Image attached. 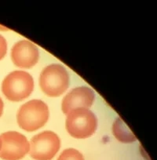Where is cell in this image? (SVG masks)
<instances>
[{"instance_id":"6da1fadb","label":"cell","mask_w":157,"mask_h":160,"mask_svg":"<svg viewBox=\"0 0 157 160\" xmlns=\"http://www.w3.org/2000/svg\"><path fill=\"white\" fill-rule=\"evenodd\" d=\"M49 119V108L41 100H32L21 105L17 114L19 127L27 132L42 128Z\"/></svg>"},{"instance_id":"9c48e42d","label":"cell","mask_w":157,"mask_h":160,"mask_svg":"<svg viewBox=\"0 0 157 160\" xmlns=\"http://www.w3.org/2000/svg\"><path fill=\"white\" fill-rule=\"evenodd\" d=\"M112 133L118 141L123 143H131L137 140L134 134L120 118H117L114 122Z\"/></svg>"},{"instance_id":"8992f818","label":"cell","mask_w":157,"mask_h":160,"mask_svg":"<svg viewBox=\"0 0 157 160\" xmlns=\"http://www.w3.org/2000/svg\"><path fill=\"white\" fill-rule=\"evenodd\" d=\"M2 147L0 158L3 160H20L25 156L30 150L28 141L21 133L16 131H8L0 136Z\"/></svg>"},{"instance_id":"7a4b0ae2","label":"cell","mask_w":157,"mask_h":160,"mask_svg":"<svg viewBox=\"0 0 157 160\" xmlns=\"http://www.w3.org/2000/svg\"><path fill=\"white\" fill-rule=\"evenodd\" d=\"M66 130L77 139L92 136L98 127V119L93 112L87 108H77L67 114Z\"/></svg>"},{"instance_id":"8fae6325","label":"cell","mask_w":157,"mask_h":160,"mask_svg":"<svg viewBox=\"0 0 157 160\" xmlns=\"http://www.w3.org/2000/svg\"><path fill=\"white\" fill-rule=\"evenodd\" d=\"M7 52V42L3 35H0V61L6 56Z\"/></svg>"},{"instance_id":"4fadbf2b","label":"cell","mask_w":157,"mask_h":160,"mask_svg":"<svg viewBox=\"0 0 157 160\" xmlns=\"http://www.w3.org/2000/svg\"><path fill=\"white\" fill-rule=\"evenodd\" d=\"M1 147H2V141H1V138H0V150H1Z\"/></svg>"},{"instance_id":"3957f363","label":"cell","mask_w":157,"mask_h":160,"mask_svg":"<svg viewBox=\"0 0 157 160\" xmlns=\"http://www.w3.org/2000/svg\"><path fill=\"white\" fill-rule=\"evenodd\" d=\"M39 86L42 91L47 96L52 98L61 96L68 88V73L61 64L48 65L41 72Z\"/></svg>"},{"instance_id":"30bf717a","label":"cell","mask_w":157,"mask_h":160,"mask_svg":"<svg viewBox=\"0 0 157 160\" xmlns=\"http://www.w3.org/2000/svg\"><path fill=\"white\" fill-rule=\"evenodd\" d=\"M58 160H84V158L76 149L67 148L61 152Z\"/></svg>"},{"instance_id":"ba28073f","label":"cell","mask_w":157,"mask_h":160,"mask_svg":"<svg viewBox=\"0 0 157 160\" xmlns=\"http://www.w3.org/2000/svg\"><path fill=\"white\" fill-rule=\"evenodd\" d=\"M95 99L93 90L87 87H78L71 90L63 99L61 109L65 115L77 108H90Z\"/></svg>"},{"instance_id":"7c38bea8","label":"cell","mask_w":157,"mask_h":160,"mask_svg":"<svg viewBox=\"0 0 157 160\" xmlns=\"http://www.w3.org/2000/svg\"><path fill=\"white\" fill-rule=\"evenodd\" d=\"M3 107H4L3 102L2 98H0V117L2 116L3 112Z\"/></svg>"},{"instance_id":"277c9868","label":"cell","mask_w":157,"mask_h":160,"mask_svg":"<svg viewBox=\"0 0 157 160\" xmlns=\"http://www.w3.org/2000/svg\"><path fill=\"white\" fill-rule=\"evenodd\" d=\"M34 80L24 71H14L6 76L2 83V91L9 101H21L32 94Z\"/></svg>"},{"instance_id":"5b68a950","label":"cell","mask_w":157,"mask_h":160,"mask_svg":"<svg viewBox=\"0 0 157 160\" xmlns=\"http://www.w3.org/2000/svg\"><path fill=\"white\" fill-rule=\"evenodd\" d=\"M29 153L36 160H50L55 156L61 147L58 135L52 131L38 133L31 140Z\"/></svg>"},{"instance_id":"52a82bcc","label":"cell","mask_w":157,"mask_h":160,"mask_svg":"<svg viewBox=\"0 0 157 160\" xmlns=\"http://www.w3.org/2000/svg\"><path fill=\"white\" fill-rule=\"evenodd\" d=\"M13 64L21 68H31L38 63L39 51L36 46L28 40L16 42L11 50Z\"/></svg>"}]
</instances>
